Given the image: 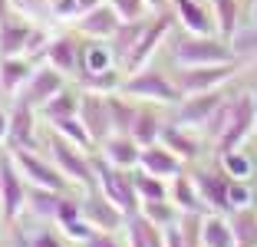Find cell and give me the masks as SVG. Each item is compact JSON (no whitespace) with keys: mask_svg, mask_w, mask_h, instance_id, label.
<instances>
[{"mask_svg":"<svg viewBox=\"0 0 257 247\" xmlns=\"http://www.w3.org/2000/svg\"><path fill=\"white\" fill-rule=\"evenodd\" d=\"M0 198H4V214L7 217H17V211L27 201V185L17 175L10 158H0Z\"/></svg>","mask_w":257,"mask_h":247,"instance_id":"9c48e42d","label":"cell"},{"mask_svg":"<svg viewBox=\"0 0 257 247\" xmlns=\"http://www.w3.org/2000/svg\"><path fill=\"white\" fill-rule=\"evenodd\" d=\"M231 231H234V244L237 247H257V214H254V208L234 211Z\"/></svg>","mask_w":257,"mask_h":247,"instance_id":"ffe728a7","label":"cell"},{"mask_svg":"<svg viewBox=\"0 0 257 247\" xmlns=\"http://www.w3.org/2000/svg\"><path fill=\"white\" fill-rule=\"evenodd\" d=\"M86 247H119L112 237H99V234H92L89 240H86Z\"/></svg>","mask_w":257,"mask_h":247,"instance_id":"f6af8a7d","label":"cell"},{"mask_svg":"<svg viewBox=\"0 0 257 247\" xmlns=\"http://www.w3.org/2000/svg\"><path fill=\"white\" fill-rule=\"evenodd\" d=\"M43 115L50 122H60V119H69V115H79V102H76V96L73 92H66V89H60L50 102L43 105Z\"/></svg>","mask_w":257,"mask_h":247,"instance_id":"d4e9b609","label":"cell"},{"mask_svg":"<svg viewBox=\"0 0 257 247\" xmlns=\"http://www.w3.org/2000/svg\"><path fill=\"white\" fill-rule=\"evenodd\" d=\"M234 63H214V66H185V73L178 76V89L185 96H198V92L218 89L224 79L234 76Z\"/></svg>","mask_w":257,"mask_h":247,"instance_id":"8992f818","label":"cell"},{"mask_svg":"<svg viewBox=\"0 0 257 247\" xmlns=\"http://www.w3.org/2000/svg\"><path fill=\"white\" fill-rule=\"evenodd\" d=\"M102 149H106L109 162H112L115 168H132V165L139 162V155H142V145H139L132 135H115V139H106Z\"/></svg>","mask_w":257,"mask_h":247,"instance_id":"2e32d148","label":"cell"},{"mask_svg":"<svg viewBox=\"0 0 257 247\" xmlns=\"http://www.w3.org/2000/svg\"><path fill=\"white\" fill-rule=\"evenodd\" d=\"M162 132V122L155 119V112H149V109H142V112L136 115V122H132V139H136L139 145H155V135Z\"/></svg>","mask_w":257,"mask_h":247,"instance_id":"83f0119b","label":"cell"},{"mask_svg":"<svg viewBox=\"0 0 257 247\" xmlns=\"http://www.w3.org/2000/svg\"><path fill=\"white\" fill-rule=\"evenodd\" d=\"M145 217L149 221H155V224H172L175 221V211L165 204V198H159V201H145Z\"/></svg>","mask_w":257,"mask_h":247,"instance_id":"f35d334b","label":"cell"},{"mask_svg":"<svg viewBox=\"0 0 257 247\" xmlns=\"http://www.w3.org/2000/svg\"><path fill=\"white\" fill-rule=\"evenodd\" d=\"M139 165H142L149 175H159V178H165V175H178V155L168 152V149H155V145H145V149H142Z\"/></svg>","mask_w":257,"mask_h":247,"instance_id":"e0dca14e","label":"cell"},{"mask_svg":"<svg viewBox=\"0 0 257 247\" xmlns=\"http://www.w3.org/2000/svg\"><path fill=\"white\" fill-rule=\"evenodd\" d=\"M14 158H17L20 175L30 181V185L50 188V191H66V175L56 172V168H50L43 158H37V155H33V149H14Z\"/></svg>","mask_w":257,"mask_h":247,"instance_id":"52a82bcc","label":"cell"},{"mask_svg":"<svg viewBox=\"0 0 257 247\" xmlns=\"http://www.w3.org/2000/svg\"><path fill=\"white\" fill-rule=\"evenodd\" d=\"M92 172H96L99 185H102V195H106L115 208L125 211V214H139V208H136V198H139L136 178H132L125 168H112V165H106V162H96Z\"/></svg>","mask_w":257,"mask_h":247,"instance_id":"6da1fadb","label":"cell"},{"mask_svg":"<svg viewBox=\"0 0 257 247\" xmlns=\"http://www.w3.org/2000/svg\"><path fill=\"white\" fill-rule=\"evenodd\" d=\"M53 10H56L60 17H66V14H73V10H79V0H60Z\"/></svg>","mask_w":257,"mask_h":247,"instance_id":"ee69618b","label":"cell"},{"mask_svg":"<svg viewBox=\"0 0 257 247\" xmlns=\"http://www.w3.org/2000/svg\"><path fill=\"white\" fill-rule=\"evenodd\" d=\"M175 10H178L182 23L191 33H198V37H208L211 33V17H208L204 7H198L195 0H175Z\"/></svg>","mask_w":257,"mask_h":247,"instance_id":"d6986e66","label":"cell"},{"mask_svg":"<svg viewBox=\"0 0 257 247\" xmlns=\"http://www.w3.org/2000/svg\"><path fill=\"white\" fill-rule=\"evenodd\" d=\"M227 211H241V208H254L257 204V191L241 178H227Z\"/></svg>","mask_w":257,"mask_h":247,"instance_id":"4316f807","label":"cell"},{"mask_svg":"<svg viewBox=\"0 0 257 247\" xmlns=\"http://www.w3.org/2000/svg\"><path fill=\"white\" fill-rule=\"evenodd\" d=\"M162 139H165V145H168V152H175L178 158H195L198 155V145L191 142L185 132H178V126H162Z\"/></svg>","mask_w":257,"mask_h":247,"instance_id":"f546056e","label":"cell"},{"mask_svg":"<svg viewBox=\"0 0 257 247\" xmlns=\"http://www.w3.org/2000/svg\"><path fill=\"white\" fill-rule=\"evenodd\" d=\"M119 89L136 99H152V102H182V89L162 73H139L132 79H122Z\"/></svg>","mask_w":257,"mask_h":247,"instance_id":"277c9868","label":"cell"},{"mask_svg":"<svg viewBox=\"0 0 257 247\" xmlns=\"http://www.w3.org/2000/svg\"><path fill=\"white\" fill-rule=\"evenodd\" d=\"M224 102V96H221L218 89L211 92H198V96H191L188 102L178 105V112H175V122H182V126H198V122H208L214 112H218V105Z\"/></svg>","mask_w":257,"mask_h":247,"instance_id":"30bf717a","label":"cell"},{"mask_svg":"<svg viewBox=\"0 0 257 247\" xmlns=\"http://www.w3.org/2000/svg\"><path fill=\"white\" fill-rule=\"evenodd\" d=\"M83 217L89 221L92 227H102V231H115V227L122 224L119 208H115L106 195H102V198H99V195L86 198V201H83Z\"/></svg>","mask_w":257,"mask_h":247,"instance_id":"4fadbf2b","label":"cell"},{"mask_svg":"<svg viewBox=\"0 0 257 247\" xmlns=\"http://www.w3.org/2000/svg\"><path fill=\"white\" fill-rule=\"evenodd\" d=\"M53 126H56V132H60L66 142H76L79 149H89V145H96V139L86 132V126L76 119V115H69V119H60V122H53Z\"/></svg>","mask_w":257,"mask_h":247,"instance_id":"1f68e13d","label":"cell"},{"mask_svg":"<svg viewBox=\"0 0 257 247\" xmlns=\"http://www.w3.org/2000/svg\"><path fill=\"white\" fill-rule=\"evenodd\" d=\"M79 7H96V0H79Z\"/></svg>","mask_w":257,"mask_h":247,"instance_id":"7dc6e473","label":"cell"},{"mask_svg":"<svg viewBox=\"0 0 257 247\" xmlns=\"http://www.w3.org/2000/svg\"><path fill=\"white\" fill-rule=\"evenodd\" d=\"M60 89H63L60 69H40V73H33L30 79H27V89H23L20 102H27V105H46Z\"/></svg>","mask_w":257,"mask_h":247,"instance_id":"8fae6325","label":"cell"},{"mask_svg":"<svg viewBox=\"0 0 257 247\" xmlns=\"http://www.w3.org/2000/svg\"><path fill=\"white\" fill-rule=\"evenodd\" d=\"M30 247H66L56 234H50V231H40V234H33L30 237Z\"/></svg>","mask_w":257,"mask_h":247,"instance_id":"60d3db41","label":"cell"},{"mask_svg":"<svg viewBox=\"0 0 257 247\" xmlns=\"http://www.w3.org/2000/svg\"><path fill=\"white\" fill-rule=\"evenodd\" d=\"M27 201H30L33 214H40V217H56V211H60V204H63V191L33 188V191H27Z\"/></svg>","mask_w":257,"mask_h":247,"instance_id":"603a6c76","label":"cell"},{"mask_svg":"<svg viewBox=\"0 0 257 247\" xmlns=\"http://www.w3.org/2000/svg\"><path fill=\"white\" fill-rule=\"evenodd\" d=\"M142 30H145V23H128V27H119V30L112 33V50L115 53H122V56H128L132 53V46L139 43V37H142Z\"/></svg>","mask_w":257,"mask_h":247,"instance_id":"836d02e7","label":"cell"},{"mask_svg":"<svg viewBox=\"0 0 257 247\" xmlns=\"http://www.w3.org/2000/svg\"><path fill=\"white\" fill-rule=\"evenodd\" d=\"M27 43H30V30H27V27H20V23H4V27H0V53H4V56L23 53Z\"/></svg>","mask_w":257,"mask_h":247,"instance_id":"484cf974","label":"cell"},{"mask_svg":"<svg viewBox=\"0 0 257 247\" xmlns=\"http://www.w3.org/2000/svg\"><path fill=\"white\" fill-rule=\"evenodd\" d=\"M234 50H237V53H257V30H254V33H244V37H237Z\"/></svg>","mask_w":257,"mask_h":247,"instance_id":"7bdbcfd3","label":"cell"},{"mask_svg":"<svg viewBox=\"0 0 257 247\" xmlns=\"http://www.w3.org/2000/svg\"><path fill=\"white\" fill-rule=\"evenodd\" d=\"M83 86H86L89 92H96V89H102V92H112V89H119V86H122V79L112 73V69H102V73H86Z\"/></svg>","mask_w":257,"mask_h":247,"instance_id":"8d00e7d4","label":"cell"},{"mask_svg":"<svg viewBox=\"0 0 257 247\" xmlns=\"http://www.w3.org/2000/svg\"><path fill=\"white\" fill-rule=\"evenodd\" d=\"M112 66V53L106 50V46H86L83 53H79V69L83 73H102V69Z\"/></svg>","mask_w":257,"mask_h":247,"instance_id":"d6a6232c","label":"cell"},{"mask_svg":"<svg viewBox=\"0 0 257 247\" xmlns=\"http://www.w3.org/2000/svg\"><path fill=\"white\" fill-rule=\"evenodd\" d=\"M201 244L204 247H237L231 224L221 221V217H208V221H201Z\"/></svg>","mask_w":257,"mask_h":247,"instance_id":"44dd1931","label":"cell"},{"mask_svg":"<svg viewBox=\"0 0 257 247\" xmlns=\"http://www.w3.org/2000/svg\"><path fill=\"white\" fill-rule=\"evenodd\" d=\"M231 46L218 43L211 37H185L175 43V63L178 66H214V63H231Z\"/></svg>","mask_w":257,"mask_h":247,"instance_id":"7a4b0ae2","label":"cell"},{"mask_svg":"<svg viewBox=\"0 0 257 247\" xmlns=\"http://www.w3.org/2000/svg\"><path fill=\"white\" fill-rule=\"evenodd\" d=\"M112 10L122 20H139L142 17V0H112Z\"/></svg>","mask_w":257,"mask_h":247,"instance_id":"ab89813d","label":"cell"},{"mask_svg":"<svg viewBox=\"0 0 257 247\" xmlns=\"http://www.w3.org/2000/svg\"><path fill=\"white\" fill-rule=\"evenodd\" d=\"M33 105L27 102H17L14 115H10V126H7V139L14 149H33Z\"/></svg>","mask_w":257,"mask_h":247,"instance_id":"5bb4252c","label":"cell"},{"mask_svg":"<svg viewBox=\"0 0 257 247\" xmlns=\"http://www.w3.org/2000/svg\"><path fill=\"white\" fill-rule=\"evenodd\" d=\"M218 7V17H221V33L224 37H234L237 30V0H214Z\"/></svg>","mask_w":257,"mask_h":247,"instance_id":"74e56055","label":"cell"},{"mask_svg":"<svg viewBox=\"0 0 257 247\" xmlns=\"http://www.w3.org/2000/svg\"><path fill=\"white\" fill-rule=\"evenodd\" d=\"M168 27H172V17H168V14H162L155 23H145V30H142V37H139V43L132 46V53L125 56V66H128V69H139V66H142V63L152 56L155 43H159V40L165 37Z\"/></svg>","mask_w":257,"mask_h":247,"instance_id":"7c38bea8","label":"cell"},{"mask_svg":"<svg viewBox=\"0 0 257 247\" xmlns=\"http://www.w3.org/2000/svg\"><path fill=\"white\" fill-rule=\"evenodd\" d=\"M30 63H23V60H14V56H4V63H0V86L7 92L20 89L23 82L30 79Z\"/></svg>","mask_w":257,"mask_h":247,"instance_id":"7402d4cb","label":"cell"},{"mask_svg":"<svg viewBox=\"0 0 257 247\" xmlns=\"http://www.w3.org/2000/svg\"><path fill=\"white\" fill-rule=\"evenodd\" d=\"M195 188H198V198H201V204H211V208L218 211H227V178H221V175H208V172H198L195 178Z\"/></svg>","mask_w":257,"mask_h":247,"instance_id":"9a60e30c","label":"cell"},{"mask_svg":"<svg viewBox=\"0 0 257 247\" xmlns=\"http://www.w3.org/2000/svg\"><path fill=\"white\" fill-rule=\"evenodd\" d=\"M165 247H188L185 244V231H182V224H168V231H165Z\"/></svg>","mask_w":257,"mask_h":247,"instance_id":"b9f144b4","label":"cell"},{"mask_svg":"<svg viewBox=\"0 0 257 247\" xmlns=\"http://www.w3.org/2000/svg\"><path fill=\"white\" fill-rule=\"evenodd\" d=\"M254 126H257L254 99H250V96H237L234 102L227 105V122H224V132H221V139H218L221 152L237 149V145L247 139V132H250Z\"/></svg>","mask_w":257,"mask_h":247,"instance_id":"3957f363","label":"cell"},{"mask_svg":"<svg viewBox=\"0 0 257 247\" xmlns=\"http://www.w3.org/2000/svg\"><path fill=\"white\" fill-rule=\"evenodd\" d=\"M136 191L145 198V201H159V198L168 195L165 185H162V178H159V175H149V172L136 175Z\"/></svg>","mask_w":257,"mask_h":247,"instance_id":"e575fe53","label":"cell"},{"mask_svg":"<svg viewBox=\"0 0 257 247\" xmlns=\"http://www.w3.org/2000/svg\"><path fill=\"white\" fill-rule=\"evenodd\" d=\"M254 20H257V4H254Z\"/></svg>","mask_w":257,"mask_h":247,"instance_id":"681fc988","label":"cell"},{"mask_svg":"<svg viewBox=\"0 0 257 247\" xmlns=\"http://www.w3.org/2000/svg\"><path fill=\"white\" fill-rule=\"evenodd\" d=\"M50 63H53L60 73H76L79 69V53H76L73 40H56V43H50Z\"/></svg>","mask_w":257,"mask_h":247,"instance_id":"cb8c5ba5","label":"cell"},{"mask_svg":"<svg viewBox=\"0 0 257 247\" xmlns=\"http://www.w3.org/2000/svg\"><path fill=\"white\" fill-rule=\"evenodd\" d=\"M7 126H10V119H7V112L0 109V139H7Z\"/></svg>","mask_w":257,"mask_h":247,"instance_id":"bcb514c9","label":"cell"},{"mask_svg":"<svg viewBox=\"0 0 257 247\" xmlns=\"http://www.w3.org/2000/svg\"><path fill=\"white\" fill-rule=\"evenodd\" d=\"M79 122L86 126V132H89L96 142H106L109 132H112L109 96H99V92H86V96L79 99Z\"/></svg>","mask_w":257,"mask_h":247,"instance_id":"ba28073f","label":"cell"},{"mask_svg":"<svg viewBox=\"0 0 257 247\" xmlns=\"http://www.w3.org/2000/svg\"><path fill=\"white\" fill-rule=\"evenodd\" d=\"M79 30L89 33V37H112L115 30H119V14H115L112 7H92L89 17H83V23H79Z\"/></svg>","mask_w":257,"mask_h":247,"instance_id":"ac0fdd59","label":"cell"},{"mask_svg":"<svg viewBox=\"0 0 257 247\" xmlns=\"http://www.w3.org/2000/svg\"><path fill=\"white\" fill-rule=\"evenodd\" d=\"M175 201L182 204L188 214H195L198 208H201V198H198V188H195V181H185V178H178L175 181Z\"/></svg>","mask_w":257,"mask_h":247,"instance_id":"d590c367","label":"cell"},{"mask_svg":"<svg viewBox=\"0 0 257 247\" xmlns=\"http://www.w3.org/2000/svg\"><path fill=\"white\" fill-rule=\"evenodd\" d=\"M221 165H224L227 178H241V181H247L250 175H254V162H250L247 155H241L237 149L221 152Z\"/></svg>","mask_w":257,"mask_h":247,"instance_id":"4dcf8cb0","label":"cell"},{"mask_svg":"<svg viewBox=\"0 0 257 247\" xmlns=\"http://www.w3.org/2000/svg\"><path fill=\"white\" fill-rule=\"evenodd\" d=\"M7 14V0H0V17Z\"/></svg>","mask_w":257,"mask_h":247,"instance_id":"c3c4849f","label":"cell"},{"mask_svg":"<svg viewBox=\"0 0 257 247\" xmlns=\"http://www.w3.org/2000/svg\"><path fill=\"white\" fill-rule=\"evenodd\" d=\"M254 109H257V96H254Z\"/></svg>","mask_w":257,"mask_h":247,"instance_id":"f907efd6","label":"cell"},{"mask_svg":"<svg viewBox=\"0 0 257 247\" xmlns=\"http://www.w3.org/2000/svg\"><path fill=\"white\" fill-rule=\"evenodd\" d=\"M109 115H112V132L128 135L132 132V122H136V115H139V109L128 105V102H122L119 96H109Z\"/></svg>","mask_w":257,"mask_h":247,"instance_id":"f1b7e54d","label":"cell"},{"mask_svg":"<svg viewBox=\"0 0 257 247\" xmlns=\"http://www.w3.org/2000/svg\"><path fill=\"white\" fill-rule=\"evenodd\" d=\"M50 152H53L56 158V168H60L63 175H69V178H76L79 185H92L96 181V172H92V162L83 155L79 149H73V145H66V139H63L60 132L50 135Z\"/></svg>","mask_w":257,"mask_h":247,"instance_id":"5b68a950","label":"cell"}]
</instances>
